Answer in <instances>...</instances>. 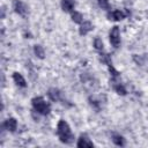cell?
<instances>
[{"instance_id": "6da1fadb", "label": "cell", "mask_w": 148, "mask_h": 148, "mask_svg": "<svg viewBox=\"0 0 148 148\" xmlns=\"http://www.w3.org/2000/svg\"><path fill=\"white\" fill-rule=\"evenodd\" d=\"M57 134L59 136V140L62 143L66 145H71L74 141V135L71 132V127L65 121V120H59L58 126H57Z\"/></svg>"}, {"instance_id": "7a4b0ae2", "label": "cell", "mask_w": 148, "mask_h": 148, "mask_svg": "<svg viewBox=\"0 0 148 148\" xmlns=\"http://www.w3.org/2000/svg\"><path fill=\"white\" fill-rule=\"evenodd\" d=\"M31 103H32V108H34V110H35L36 112L43 114V116L49 114L50 111H51V106H50V104L46 103V102L44 101V98L40 97V96L32 98Z\"/></svg>"}, {"instance_id": "3957f363", "label": "cell", "mask_w": 148, "mask_h": 148, "mask_svg": "<svg viewBox=\"0 0 148 148\" xmlns=\"http://www.w3.org/2000/svg\"><path fill=\"white\" fill-rule=\"evenodd\" d=\"M110 43L116 49L119 47V45H120V32H119V28L117 25H114L110 31Z\"/></svg>"}, {"instance_id": "277c9868", "label": "cell", "mask_w": 148, "mask_h": 148, "mask_svg": "<svg viewBox=\"0 0 148 148\" xmlns=\"http://www.w3.org/2000/svg\"><path fill=\"white\" fill-rule=\"evenodd\" d=\"M13 8H14L15 13H17V14L21 15V16H27L28 13H29L27 5L23 3V2L20 1V0H14V2H13Z\"/></svg>"}, {"instance_id": "5b68a950", "label": "cell", "mask_w": 148, "mask_h": 148, "mask_svg": "<svg viewBox=\"0 0 148 148\" xmlns=\"http://www.w3.org/2000/svg\"><path fill=\"white\" fill-rule=\"evenodd\" d=\"M2 126L9 131V132H15L16 131V127H17V121L15 118H8L7 120H5V123L2 124Z\"/></svg>"}, {"instance_id": "8992f818", "label": "cell", "mask_w": 148, "mask_h": 148, "mask_svg": "<svg viewBox=\"0 0 148 148\" xmlns=\"http://www.w3.org/2000/svg\"><path fill=\"white\" fill-rule=\"evenodd\" d=\"M76 146H77L79 148H82V147H94V143H92V141L89 140V138H88L87 135L82 134V135L79 138Z\"/></svg>"}, {"instance_id": "52a82bcc", "label": "cell", "mask_w": 148, "mask_h": 148, "mask_svg": "<svg viewBox=\"0 0 148 148\" xmlns=\"http://www.w3.org/2000/svg\"><path fill=\"white\" fill-rule=\"evenodd\" d=\"M108 18L112 20V21H120L123 18H125V14L121 10H113V12H109L108 13Z\"/></svg>"}, {"instance_id": "ba28073f", "label": "cell", "mask_w": 148, "mask_h": 148, "mask_svg": "<svg viewBox=\"0 0 148 148\" xmlns=\"http://www.w3.org/2000/svg\"><path fill=\"white\" fill-rule=\"evenodd\" d=\"M47 96H49V98H50L51 101L58 102V101L61 98V92H60V90L57 89V88H51V89H49V91H47Z\"/></svg>"}, {"instance_id": "9c48e42d", "label": "cell", "mask_w": 148, "mask_h": 148, "mask_svg": "<svg viewBox=\"0 0 148 148\" xmlns=\"http://www.w3.org/2000/svg\"><path fill=\"white\" fill-rule=\"evenodd\" d=\"M75 6V0H61V8L66 13H71Z\"/></svg>"}, {"instance_id": "30bf717a", "label": "cell", "mask_w": 148, "mask_h": 148, "mask_svg": "<svg viewBox=\"0 0 148 148\" xmlns=\"http://www.w3.org/2000/svg\"><path fill=\"white\" fill-rule=\"evenodd\" d=\"M92 30V24H91V22H89V21H84L83 23H81V27H80V29H79V32H80V35L81 36H84V35H87L89 31H91Z\"/></svg>"}, {"instance_id": "8fae6325", "label": "cell", "mask_w": 148, "mask_h": 148, "mask_svg": "<svg viewBox=\"0 0 148 148\" xmlns=\"http://www.w3.org/2000/svg\"><path fill=\"white\" fill-rule=\"evenodd\" d=\"M13 80H14V82H15L18 87H22V88L27 87V82H25L24 77H23V76H22V74H20L18 72L13 73Z\"/></svg>"}, {"instance_id": "7c38bea8", "label": "cell", "mask_w": 148, "mask_h": 148, "mask_svg": "<svg viewBox=\"0 0 148 148\" xmlns=\"http://www.w3.org/2000/svg\"><path fill=\"white\" fill-rule=\"evenodd\" d=\"M112 86H113V89L116 90V92H117L118 95L125 96V95L127 94V91H126L125 87H124L121 83H119V82H116V81L113 80V81H112Z\"/></svg>"}, {"instance_id": "4fadbf2b", "label": "cell", "mask_w": 148, "mask_h": 148, "mask_svg": "<svg viewBox=\"0 0 148 148\" xmlns=\"http://www.w3.org/2000/svg\"><path fill=\"white\" fill-rule=\"evenodd\" d=\"M34 52H35V54H36L39 59H44V57H45V52H44V49H43L42 45L36 44V45L34 46Z\"/></svg>"}, {"instance_id": "5bb4252c", "label": "cell", "mask_w": 148, "mask_h": 148, "mask_svg": "<svg viewBox=\"0 0 148 148\" xmlns=\"http://www.w3.org/2000/svg\"><path fill=\"white\" fill-rule=\"evenodd\" d=\"M112 141L117 146H120V147L125 146V139L121 135H119V134H113L112 135Z\"/></svg>"}, {"instance_id": "9a60e30c", "label": "cell", "mask_w": 148, "mask_h": 148, "mask_svg": "<svg viewBox=\"0 0 148 148\" xmlns=\"http://www.w3.org/2000/svg\"><path fill=\"white\" fill-rule=\"evenodd\" d=\"M72 20H73V22L81 24L83 21V15L80 12H72Z\"/></svg>"}, {"instance_id": "2e32d148", "label": "cell", "mask_w": 148, "mask_h": 148, "mask_svg": "<svg viewBox=\"0 0 148 148\" xmlns=\"http://www.w3.org/2000/svg\"><path fill=\"white\" fill-rule=\"evenodd\" d=\"M99 61H101V62H103V64H105L106 66L112 65L111 58H110V56H109V54H106V53H101V54H99Z\"/></svg>"}, {"instance_id": "e0dca14e", "label": "cell", "mask_w": 148, "mask_h": 148, "mask_svg": "<svg viewBox=\"0 0 148 148\" xmlns=\"http://www.w3.org/2000/svg\"><path fill=\"white\" fill-rule=\"evenodd\" d=\"M98 1V6L102 8V9H105V10H109L111 8L110 3H109V0H97Z\"/></svg>"}, {"instance_id": "ac0fdd59", "label": "cell", "mask_w": 148, "mask_h": 148, "mask_svg": "<svg viewBox=\"0 0 148 148\" xmlns=\"http://www.w3.org/2000/svg\"><path fill=\"white\" fill-rule=\"evenodd\" d=\"M94 47L96 50H98V51H102L103 50V42H102L101 38H95V40H94Z\"/></svg>"}, {"instance_id": "d6986e66", "label": "cell", "mask_w": 148, "mask_h": 148, "mask_svg": "<svg viewBox=\"0 0 148 148\" xmlns=\"http://www.w3.org/2000/svg\"><path fill=\"white\" fill-rule=\"evenodd\" d=\"M89 101H90L91 106H94L96 110H99V102L98 101H95L92 97H89Z\"/></svg>"}, {"instance_id": "ffe728a7", "label": "cell", "mask_w": 148, "mask_h": 148, "mask_svg": "<svg viewBox=\"0 0 148 148\" xmlns=\"http://www.w3.org/2000/svg\"><path fill=\"white\" fill-rule=\"evenodd\" d=\"M133 60H134L138 65H143V59H142V57H139V56L134 54V56H133Z\"/></svg>"}, {"instance_id": "44dd1931", "label": "cell", "mask_w": 148, "mask_h": 148, "mask_svg": "<svg viewBox=\"0 0 148 148\" xmlns=\"http://www.w3.org/2000/svg\"><path fill=\"white\" fill-rule=\"evenodd\" d=\"M3 17H5V7L1 8V18H3Z\"/></svg>"}]
</instances>
